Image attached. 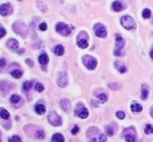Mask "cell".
I'll return each mask as SVG.
<instances>
[{"label":"cell","instance_id":"6da1fadb","mask_svg":"<svg viewBox=\"0 0 153 142\" xmlns=\"http://www.w3.org/2000/svg\"><path fill=\"white\" fill-rule=\"evenodd\" d=\"M122 26H123L126 30H132V29H135L137 28V25L134 20L129 16H124L121 18Z\"/></svg>","mask_w":153,"mask_h":142},{"label":"cell","instance_id":"7a4b0ae2","mask_svg":"<svg viewBox=\"0 0 153 142\" xmlns=\"http://www.w3.org/2000/svg\"><path fill=\"white\" fill-rule=\"evenodd\" d=\"M13 31L21 36H26L28 33V30L25 23L21 22H16L13 25Z\"/></svg>","mask_w":153,"mask_h":142},{"label":"cell","instance_id":"3957f363","mask_svg":"<svg viewBox=\"0 0 153 142\" xmlns=\"http://www.w3.org/2000/svg\"><path fill=\"white\" fill-rule=\"evenodd\" d=\"M84 65L90 70H93L95 69L97 65V61L93 57L90 56V55H85L82 58Z\"/></svg>","mask_w":153,"mask_h":142},{"label":"cell","instance_id":"277c9868","mask_svg":"<svg viewBox=\"0 0 153 142\" xmlns=\"http://www.w3.org/2000/svg\"><path fill=\"white\" fill-rule=\"evenodd\" d=\"M56 31L63 36H69L71 34L70 27L64 22H58L55 27Z\"/></svg>","mask_w":153,"mask_h":142},{"label":"cell","instance_id":"5b68a950","mask_svg":"<svg viewBox=\"0 0 153 142\" xmlns=\"http://www.w3.org/2000/svg\"><path fill=\"white\" fill-rule=\"evenodd\" d=\"M48 120L49 123L53 126H61V118L57 115V114L55 111H52L48 115Z\"/></svg>","mask_w":153,"mask_h":142},{"label":"cell","instance_id":"8992f818","mask_svg":"<svg viewBox=\"0 0 153 142\" xmlns=\"http://www.w3.org/2000/svg\"><path fill=\"white\" fill-rule=\"evenodd\" d=\"M94 31L97 37H105V36L107 35V31L105 27L100 24V23H97L94 26Z\"/></svg>","mask_w":153,"mask_h":142},{"label":"cell","instance_id":"52a82bcc","mask_svg":"<svg viewBox=\"0 0 153 142\" xmlns=\"http://www.w3.org/2000/svg\"><path fill=\"white\" fill-rule=\"evenodd\" d=\"M12 12V7L10 3H5L3 4L0 7V14L2 16H7L8 14Z\"/></svg>","mask_w":153,"mask_h":142},{"label":"cell","instance_id":"ba28073f","mask_svg":"<svg viewBox=\"0 0 153 142\" xmlns=\"http://www.w3.org/2000/svg\"><path fill=\"white\" fill-rule=\"evenodd\" d=\"M57 85L62 88H64L66 87L67 85H68V83H69V80H68V78H67V75L65 74V73H62L60 74L59 78L57 79Z\"/></svg>","mask_w":153,"mask_h":142},{"label":"cell","instance_id":"9c48e42d","mask_svg":"<svg viewBox=\"0 0 153 142\" xmlns=\"http://www.w3.org/2000/svg\"><path fill=\"white\" fill-rule=\"evenodd\" d=\"M125 45V39L120 35H116V51H120L122 49V48Z\"/></svg>","mask_w":153,"mask_h":142},{"label":"cell","instance_id":"30bf717a","mask_svg":"<svg viewBox=\"0 0 153 142\" xmlns=\"http://www.w3.org/2000/svg\"><path fill=\"white\" fill-rule=\"evenodd\" d=\"M7 46L12 51H16L19 48V43L17 39H10L7 42Z\"/></svg>","mask_w":153,"mask_h":142},{"label":"cell","instance_id":"8fae6325","mask_svg":"<svg viewBox=\"0 0 153 142\" xmlns=\"http://www.w3.org/2000/svg\"><path fill=\"white\" fill-rule=\"evenodd\" d=\"M77 113H78V114H77L78 116L79 117V118H82V119L87 118L88 117V115H89L88 110H87L84 106H82V107L78 111Z\"/></svg>","mask_w":153,"mask_h":142},{"label":"cell","instance_id":"7c38bea8","mask_svg":"<svg viewBox=\"0 0 153 142\" xmlns=\"http://www.w3.org/2000/svg\"><path fill=\"white\" fill-rule=\"evenodd\" d=\"M60 106L64 111H68L70 109V102L67 99H62L60 101Z\"/></svg>","mask_w":153,"mask_h":142},{"label":"cell","instance_id":"4fadbf2b","mask_svg":"<svg viewBox=\"0 0 153 142\" xmlns=\"http://www.w3.org/2000/svg\"><path fill=\"white\" fill-rule=\"evenodd\" d=\"M52 142H64V138L60 133H56L53 135L51 139Z\"/></svg>","mask_w":153,"mask_h":142},{"label":"cell","instance_id":"5bb4252c","mask_svg":"<svg viewBox=\"0 0 153 142\" xmlns=\"http://www.w3.org/2000/svg\"><path fill=\"white\" fill-rule=\"evenodd\" d=\"M35 112L38 114V115H43L46 112V107L43 104H37L35 106Z\"/></svg>","mask_w":153,"mask_h":142},{"label":"cell","instance_id":"9a60e30c","mask_svg":"<svg viewBox=\"0 0 153 142\" xmlns=\"http://www.w3.org/2000/svg\"><path fill=\"white\" fill-rule=\"evenodd\" d=\"M115 66L117 69V70L120 71V73H125L126 71V68L125 66V65L123 64L122 62L117 61L115 63Z\"/></svg>","mask_w":153,"mask_h":142},{"label":"cell","instance_id":"2e32d148","mask_svg":"<svg viewBox=\"0 0 153 142\" xmlns=\"http://www.w3.org/2000/svg\"><path fill=\"white\" fill-rule=\"evenodd\" d=\"M54 53L57 56H61V55H63L64 53V48L63 47V45H57V46H55V48L54 49Z\"/></svg>","mask_w":153,"mask_h":142},{"label":"cell","instance_id":"e0dca14e","mask_svg":"<svg viewBox=\"0 0 153 142\" xmlns=\"http://www.w3.org/2000/svg\"><path fill=\"white\" fill-rule=\"evenodd\" d=\"M38 60L40 63L42 65H46L49 62V57L46 54H41L38 57Z\"/></svg>","mask_w":153,"mask_h":142},{"label":"cell","instance_id":"ac0fdd59","mask_svg":"<svg viewBox=\"0 0 153 142\" xmlns=\"http://www.w3.org/2000/svg\"><path fill=\"white\" fill-rule=\"evenodd\" d=\"M77 44L78 45V47L81 48H86L89 45L88 42V39H78V42H77Z\"/></svg>","mask_w":153,"mask_h":142},{"label":"cell","instance_id":"d6986e66","mask_svg":"<svg viewBox=\"0 0 153 142\" xmlns=\"http://www.w3.org/2000/svg\"><path fill=\"white\" fill-rule=\"evenodd\" d=\"M112 7H113V9L115 11H116V12L120 11H122V5L121 2H119V1H115V2H114L113 4H112Z\"/></svg>","mask_w":153,"mask_h":142},{"label":"cell","instance_id":"ffe728a7","mask_svg":"<svg viewBox=\"0 0 153 142\" xmlns=\"http://www.w3.org/2000/svg\"><path fill=\"white\" fill-rule=\"evenodd\" d=\"M148 95H149L148 88L146 85H143L142 86V90H141V98L143 100H146L148 97Z\"/></svg>","mask_w":153,"mask_h":142},{"label":"cell","instance_id":"44dd1931","mask_svg":"<svg viewBox=\"0 0 153 142\" xmlns=\"http://www.w3.org/2000/svg\"><path fill=\"white\" fill-rule=\"evenodd\" d=\"M131 109H132V111L134 112H140L143 110V107L141 105L138 103H133L131 106Z\"/></svg>","mask_w":153,"mask_h":142},{"label":"cell","instance_id":"7402d4cb","mask_svg":"<svg viewBox=\"0 0 153 142\" xmlns=\"http://www.w3.org/2000/svg\"><path fill=\"white\" fill-rule=\"evenodd\" d=\"M2 83L5 86L4 87H2V86H1V90H2V92H5V93H7L8 91H9V90L11 89V87H10V83H6V82H2Z\"/></svg>","mask_w":153,"mask_h":142},{"label":"cell","instance_id":"603a6c76","mask_svg":"<svg viewBox=\"0 0 153 142\" xmlns=\"http://www.w3.org/2000/svg\"><path fill=\"white\" fill-rule=\"evenodd\" d=\"M0 116L2 118L7 120L10 118V114L6 110H2L1 112H0Z\"/></svg>","mask_w":153,"mask_h":142},{"label":"cell","instance_id":"cb8c5ba5","mask_svg":"<svg viewBox=\"0 0 153 142\" xmlns=\"http://www.w3.org/2000/svg\"><path fill=\"white\" fill-rule=\"evenodd\" d=\"M11 75L14 78H21V76L23 75V72L20 70H13L11 71Z\"/></svg>","mask_w":153,"mask_h":142},{"label":"cell","instance_id":"d4e9b609","mask_svg":"<svg viewBox=\"0 0 153 142\" xmlns=\"http://www.w3.org/2000/svg\"><path fill=\"white\" fill-rule=\"evenodd\" d=\"M32 87V83L29 81H26L23 85V89L24 91H29Z\"/></svg>","mask_w":153,"mask_h":142},{"label":"cell","instance_id":"484cf974","mask_svg":"<svg viewBox=\"0 0 153 142\" xmlns=\"http://www.w3.org/2000/svg\"><path fill=\"white\" fill-rule=\"evenodd\" d=\"M142 16L145 19H149L151 16V11H150V10L148 9V8L144 9L143 11V13H142Z\"/></svg>","mask_w":153,"mask_h":142},{"label":"cell","instance_id":"4316f807","mask_svg":"<svg viewBox=\"0 0 153 142\" xmlns=\"http://www.w3.org/2000/svg\"><path fill=\"white\" fill-rule=\"evenodd\" d=\"M109 88L113 90H118L121 88V86L117 83H111L109 84Z\"/></svg>","mask_w":153,"mask_h":142},{"label":"cell","instance_id":"83f0119b","mask_svg":"<svg viewBox=\"0 0 153 142\" xmlns=\"http://www.w3.org/2000/svg\"><path fill=\"white\" fill-rule=\"evenodd\" d=\"M98 98H99V101L102 103H105L108 101V96L105 94H99L98 95Z\"/></svg>","mask_w":153,"mask_h":142},{"label":"cell","instance_id":"f1b7e54d","mask_svg":"<svg viewBox=\"0 0 153 142\" xmlns=\"http://www.w3.org/2000/svg\"><path fill=\"white\" fill-rule=\"evenodd\" d=\"M125 139L127 142H135V136L132 134H127L125 136Z\"/></svg>","mask_w":153,"mask_h":142},{"label":"cell","instance_id":"f546056e","mask_svg":"<svg viewBox=\"0 0 153 142\" xmlns=\"http://www.w3.org/2000/svg\"><path fill=\"white\" fill-rule=\"evenodd\" d=\"M21 97L18 95H13L11 97V102L12 103H17L20 101Z\"/></svg>","mask_w":153,"mask_h":142},{"label":"cell","instance_id":"4dcf8cb0","mask_svg":"<svg viewBox=\"0 0 153 142\" xmlns=\"http://www.w3.org/2000/svg\"><path fill=\"white\" fill-rule=\"evenodd\" d=\"M35 90L38 91V92H41V91H43L44 90V86H43V85L42 83H37L36 85H35Z\"/></svg>","mask_w":153,"mask_h":142},{"label":"cell","instance_id":"1f68e13d","mask_svg":"<svg viewBox=\"0 0 153 142\" xmlns=\"http://www.w3.org/2000/svg\"><path fill=\"white\" fill-rule=\"evenodd\" d=\"M144 131H145V133L147 135L150 134V133H153V127L150 124H147Z\"/></svg>","mask_w":153,"mask_h":142},{"label":"cell","instance_id":"d6a6232c","mask_svg":"<svg viewBox=\"0 0 153 142\" xmlns=\"http://www.w3.org/2000/svg\"><path fill=\"white\" fill-rule=\"evenodd\" d=\"M8 142H22V141L18 136H13L11 138H9Z\"/></svg>","mask_w":153,"mask_h":142},{"label":"cell","instance_id":"836d02e7","mask_svg":"<svg viewBox=\"0 0 153 142\" xmlns=\"http://www.w3.org/2000/svg\"><path fill=\"white\" fill-rule=\"evenodd\" d=\"M105 129H106V132L108 133V135H109V136H113L114 135V129L111 126L105 127Z\"/></svg>","mask_w":153,"mask_h":142},{"label":"cell","instance_id":"e575fe53","mask_svg":"<svg viewBox=\"0 0 153 142\" xmlns=\"http://www.w3.org/2000/svg\"><path fill=\"white\" fill-rule=\"evenodd\" d=\"M116 116L118 118L122 120V119L125 118V116H126V114H125L123 112H122V111H119V112H117L116 113Z\"/></svg>","mask_w":153,"mask_h":142},{"label":"cell","instance_id":"d590c367","mask_svg":"<svg viewBox=\"0 0 153 142\" xmlns=\"http://www.w3.org/2000/svg\"><path fill=\"white\" fill-rule=\"evenodd\" d=\"M5 34H6V30L3 27L0 26V38L4 37L5 36Z\"/></svg>","mask_w":153,"mask_h":142},{"label":"cell","instance_id":"8d00e7d4","mask_svg":"<svg viewBox=\"0 0 153 142\" xmlns=\"http://www.w3.org/2000/svg\"><path fill=\"white\" fill-rule=\"evenodd\" d=\"M45 136L44 134V132L43 131H42V130H39L38 131V132H37V137L40 138V139H42V138H43Z\"/></svg>","mask_w":153,"mask_h":142},{"label":"cell","instance_id":"74e56055","mask_svg":"<svg viewBox=\"0 0 153 142\" xmlns=\"http://www.w3.org/2000/svg\"><path fill=\"white\" fill-rule=\"evenodd\" d=\"M39 28H40V29L41 31H46V29H47V25H46V23H45V22H42V23L40 24Z\"/></svg>","mask_w":153,"mask_h":142},{"label":"cell","instance_id":"f35d334b","mask_svg":"<svg viewBox=\"0 0 153 142\" xmlns=\"http://www.w3.org/2000/svg\"><path fill=\"white\" fill-rule=\"evenodd\" d=\"M106 141H107V138H106V136H105L104 134L101 133V134L99 135V142H106Z\"/></svg>","mask_w":153,"mask_h":142},{"label":"cell","instance_id":"ab89813d","mask_svg":"<svg viewBox=\"0 0 153 142\" xmlns=\"http://www.w3.org/2000/svg\"><path fill=\"white\" fill-rule=\"evenodd\" d=\"M6 65V60L4 58L0 59V67H4Z\"/></svg>","mask_w":153,"mask_h":142},{"label":"cell","instance_id":"60d3db41","mask_svg":"<svg viewBox=\"0 0 153 142\" xmlns=\"http://www.w3.org/2000/svg\"><path fill=\"white\" fill-rule=\"evenodd\" d=\"M78 130H79V128H78L77 126H76L73 129H72V133L73 135H76L77 132H78Z\"/></svg>","mask_w":153,"mask_h":142},{"label":"cell","instance_id":"b9f144b4","mask_svg":"<svg viewBox=\"0 0 153 142\" xmlns=\"http://www.w3.org/2000/svg\"><path fill=\"white\" fill-rule=\"evenodd\" d=\"M26 63L28 65H29L31 67H33V65H34V63H33V61H32V60H30V59H27L26 60Z\"/></svg>","mask_w":153,"mask_h":142},{"label":"cell","instance_id":"7bdbcfd3","mask_svg":"<svg viewBox=\"0 0 153 142\" xmlns=\"http://www.w3.org/2000/svg\"><path fill=\"white\" fill-rule=\"evenodd\" d=\"M90 142H97V141H96V139L95 138H91V139H90Z\"/></svg>","mask_w":153,"mask_h":142},{"label":"cell","instance_id":"ee69618b","mask_svg":"<svg viewBox=\"0 0 153 142\" xmlns=\"http://www.w3.org/2000/svg\"><path fill=\"white\" fill-rule=\"evenodd\" d=\"M150 57H151L152 58H153V50L152 51H151V52H150Z\"/></svg>","mask_w":153,"mask_h":142},{"label":"cell","instance_id":"f6af8a7d","mask_svg":"<svg viewBox=\"0 0 153 142\" xmlns=\"http://www.w3.org/2000/svg\"><path fill=\"white\" fill-rule=\"evenodd\" d=\"M0 142H1V141H0Z\"/></svg>","mask_w":153,"mask_h":142}]
</instances>
